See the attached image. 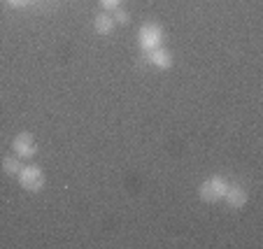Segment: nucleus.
Segmentation results:
<instances>
[{"instance_id":"1a4fd4ad","label":"nucleus","mask_w":263,"mask_h":249,"mask_svg":"<svg viewBox=\"0 0 263 249\" xmlns=\"http://www.w3.org/2000/svg\"><path fill=\"white\" fill-rule=\"evenodd\" d=\"M100 3V7H103L105 12H115L117 7L121 5V0H98Z\"/></svg>"},{"instance_id":"f03ea898","label":"nucleus","mask_w":263,"mask_h":249,"mask_svg":"<svg viewBox=\"0 0 263 249\" xmlns=\"http://www.w3.org/2000/svg\"><path fill=\"white\" fill-rule=\"evenodd\" d=\"M19 177V184L21 189L30 191V194H35V191H42L45 189V173H42L40 165H24L21 168V173L16 175Z\"/></svg>"},{"instance_id":"423d86ee","label":"nucleus","mask_w":263,"mask_h":249,"mask_svg":"<svg viewBox=\"0 0 263 249\" xmlns=\"http://www.w3.org/2000/svg\"><path fill=\"white\" fill-rule=\"evenodd\" d=\"M223 200L229 203V207H245L247 205V200H249V194H247V189L245 186H231L229 184V189H226V196H223Z\"/></svg>"},{"instance_id":"9d476101","label":"nucleus","mask_w":263,"mask_h":249,"mask_svg":"<svg viewBox=\"0 0 263 249\" xmlns=\"http://www.w3.org/2000/svg\"><path fill=\"white\" fill-rule=\"evenodd\" d=\"M112 19H115V24H128V12H126V10H119V7H117L115 14H112Z\"/></svg>"},{"instance_id":"f257e3e1","label":"nucleus","mask_w":263,"mask_h":249,"mask_svg":"<svg viewBox=\"0 0 263 249\" xmlns=\"http://www.w3.org/2000/svg\"><path fill=\"white\" fill-rule=\"evenodd\" d=\"M226 189H229V182L223 180L221 175H212V177H208V180L200 184L198 196L203 203H219V200H223V196H226Z\"/></svg>"},{"instance_id":"9b49d317","label":"nucleus","mask_w":263,"mask_h":249,"mask_svg":"<svg viewBox=\"0 0 263 249\" xmlns=\"http://www.w3.org/2000/svg\"><path fill=\"white\" fill-rule=\"evenodd\" d=\"M7 5H12V7H24V5H28V0H7Z\"/></svg>"},{"instance_id":"39448f33","label":"nucleus","mask_w":263,"mask_h":249,"mask_svg":"<svg viewBox=\"0 0 263 249\" xmlns=\"http://www.w3.org/2000/svg\"><path fill=\"white\" fill-rule=\"evenodd\" d=\"M147 54H149V63L159 70H168V68H173V63H175L170 49H165V47H156V49L147 51Z\"/></svg>"},{"instance_id":"20e7f679","label":"nucleus","mask_w":263,"mask_h":249,"mask_svg":"<svg viewBox=\"0 0 263 249\" xmlns=\"http://www.w3.org/2000/svg\"><path fill=\"white\" fill-rule=\"evenodd\" d=\"M12 151L21 159H33L37 154V140L30 133H19L14 140H12Z\"/></svg>"},{"instance_id":"6e6552de","label":"nucleus","mask_w":263,"mask_h":249,"mask_svg":"<svg viewBox=\"0 0 263 249\" xmlns=\"http://www.w3.org/2000/svg\"><path fill=\"white\" fill-rule=\"evenodd\" d=\"M21 168H24V163H21V156H16V154H12V156H5L3 159V170H5L7 175H19L21 173Z\"/></svg>"},{"instance_id":"7ed1b4c3","label":"nucleus","mask_w":263,"mask_h":249,"mask_svg":"<svg viewBox=\"0 0 263 249\" xmlns=\"http://www.w3.org/2000/svg\"><path fill=\"white\" fill-rule=\"evenodd\" d=\"M138 42L144 51H152L156 47H161L163 42V28L154 21H147V24L140 26V33H138Z\"/></svg>"},{"instance_id":"0eeeda50","label":"nucleus","mask_w":263,"mask_h":249,"mask_svg":"<svg viewBox=\"0 0 263 249\" xmlns=\"http://www.w3.org/2000/svg\"><path fill=\"white\" fill-rule=\"evenodd\" d=\"M93 30L98 35H109V33H112V30H115V19H112V14H107V12H100V14H96Z\"/></svg>"}]
</instances>
